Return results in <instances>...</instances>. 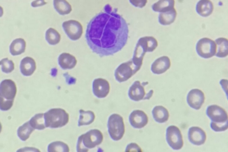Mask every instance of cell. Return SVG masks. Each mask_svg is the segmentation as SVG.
Segmentation results:
<instances>
[{"label":"cell","instance_id":"cell-1","mask_svg":"<svg viewBox=\"0 0 228 152\" xmlns=\"http://www.w3.org/2000/svg\"><path fill=\"white\" fill-rule=\"evenodd\" d=\"M109 4L88 23L85 34L88 45L100 57L113 55L126 44L129 30L124 19Z\"/></svg>","mask_w":228,"mask_h":152},{"label":"cell","instance_id":"cell-2","mask_svg":"<svg viewBox=\"0 0 228 152\" xmlns=\"http://www.w3.org/2000/svg\"><path fill=\"white\" fill-rule=\"evenodd\" d=\"M206 114L211 120L210 126L215 132L224 131L227 129L228 115L224 109L216 105L208 106Z\"/></svg>","mask_w":228,"mask_h":152},{"label":"cell","instance_id":"cell-3","mask_svg":"<svg viewBox=\"0 0 228 152\" xmlns=\"http://www.w3.org/2000/svg\"><path fill=\"white\" fill-rule=\"evenodd\" d=\"M158 45L157 40L153 37L146 36L140 38L136 44L132 59L134 63L141 67L146 53L153 52Z\"/></svg>","mask_w":228,"mask_h":152},{"label":"cell","instance_id":"cell-4","mask_svg":"<svg viewBox=\"0 0 228 152\" xmlns=\"http://www.w3.org/2000/svg\"><path fill=\"white\" fill-rule=\"evenodd\" d=\"M17 92L15 82L10 79L2 81L0 86V108L2 111L10 109L13 104Z\"/></svg>","mask_w":228,"mask_h":152},{"label":"cell","instance_id":"cell-5","mask_svg":"<svg viewBox=\"0 0 228 152\" xmlns=\"http://www.w3.org/2000/svg\"><path fill=\"white\" fill-rule=\"evenodd\" d=\"M103 140V135L101 131L97 129H91L78 137L77 151L87 152L89 149L94 148L100 144Z\"/></svg>","mask_w":228,"mask_h":152},{"label":"cell","instance_id":"cell-6","mask_svg":"<svg viewBox=\"0 0 228 152\" xmlns=\"http://www.w3.org/2000/svg\"><path fill=\"white\" fill-rule=\"evenodd\" d=\"M46 127L56 128L62 127L68 122L69 115L60 108L50 109L44 113Z\"/></svg>","mask_w":228,"mask_h":152},{"label":"cell","instance_id":"cell-7","mask_svg":"<svg viewBox=\"0 0 228 152\" xmlns=\"http://www.w3.org/2000/svg\"><path fill=\"white\" fill-rule=\"evenodd\" d=\"M108 131L113 140L118 141L121 139L125 132V126L123 118L118 114H113L109 118Z\"/></svg>","mask_w":228,"mask_h":152},{"label":"cell","instance_id":"cell-8","mask_svg":"<svg viewBox=\"0 0 228 152\" xmlns=\"http://www.w3.org/2000/svg\"><path fill=\"white\" fill-rule=\"evenodd\" d=\"M131 59L121 64L116 69L115 76L116 80L120 83L125 81L134 75L140 69Z\"/></svg>","mask_w":228,"mask_h":152},{"label":"cell","instance_id":"cell-9","mask_svg":"<svg viewBox=\"0 0 228 152\" xmlns=\"http://www.w3.org/2000/svg\"><path fill=\"white\" fill-rule=\"evenodd\" d=\"M216 48V45L214 41L205 37L198 41L196 45V50L200 56L208 58L215 55Z\"/></svg>","mask_w":228,"mask_h":152},{"label":"cell","instance_id":"cell-10","mask_svg":"<svg viewBox=\"0 0 228 152\" xmlns=\"http://www.w3.org/2000/svg\"><path fill=\"white\" fill-rule=\"evenodd\" d=\"M166 137L167 143L173 149L179 150L183 146L182 135L179 129L176 126L171 125L167 127Z\"/></svg>","mask_w":228,"mask_h":152},{"label":"cell","instance_id":"cell-11","mask_svg":"<svg viewBox=\"0 0 228 152\" xmlns=\"http://www.w3.org/2000/svg\"><path fill=\"white\" fill-rule=\"evenodd\" d=\"M63 28L66 34L71 39L76 40L81 36L83 32V27L78 21L71 20L64 22Z\"/></svg>","mask_w":228,"mask_h":152},{"label":"cell","instance_id":"cell-12","mask_svg":"<svg viewBox=\"0 0 228 152\" xmlns=\"http://www.w3.org/2000/svg\"><path fill=\"white\" fill-rule=\"evenodd\" d=\"M205 99L204 93L198 89L191 90L187 96V101L188 104L191 107L196 110L200 108Z\"/></svg>","mask_w":228,"mask_h":152},{"label":"cell","instance_id":"cell-13","mask_svg":"<svg viewBox=\"0 0 228 152\" xmlns=\"http://www.w3.org/2000/svg\"><path fill=\"white\" fill-rule=\"evenodd\" d=\"M148 83V82H143L141 84L138 80L135 81L129 90L128 95L129 98L135 101L145 99V92L144 86Z\"/></svg>","mask_w":228,"mask_h":152},{"label":"cell","instance_id":"cell-14","mask_svg":"<svg viewBox=\"0 0 228 152\" xmlns=\"http://www.w3.org/2000/svg\"><path fill=\"white\" fill-rule=\"evenodd\" d=\"M93 91L95 95L99 98L105 97L110 89L109 82L106 80L98 78L95 79L93 83Z\"/></svg>","mask_w":228,"mask_h":152},{"label":"cell","instance_id":"cell-15","mask_svg":"<svg viewBox=\"0 0 228 152\" xmlns=\"http://www.w3.org/2000/svg\"><path fill=\"white\" fill-rule=\"evenodd\" d=\"M129 120L131 125L135 128L140 129L144 127L147 124L148 117L142 111L135 110L130 114Z\"/></svg>","mask_w":228,"mask_h":152},{"label":"cell","instance_id":"cell-16","mask_svg":"<svg viewBox=\"0 0 228 152\" xmlns=\"http://www.w3.org/2000/svg\"><path fill=\"white\" fill-rule=\"evenodd\" d=\"M188 138L192 144L197 145L203 144L206 140L205 132L200 128L193 126L190 128L188 132Z\"/></svg>","mask_w":228,"mask_h":152},{"label":"cell","instance_id":"cell-17","mask_svg":"<svg viewBox=\"0 0 228 152\" xmlns=\"http://www.w3.org/2000/svg\"><path fill=\"white\" fill-rule=\"evenodd\" d=\"M171 62L169 58L166 56L156 59L152 64L151 70L154 74H160L165 72L170 68Z\"/></svg>","mask_w":228,"mask_h":152},{"label":"cell","instance_id":"cell-18","mask_svg":"<svg viewBox=\"0 0 228 152\" xmlns=\"http://www.w3.org/2000/svg\"><path fill=\"white\" fill-rule=\"evenodd\" d=\"M58 64L64 69L73 68L77 63L75 58L70 54L64 53L60 54L58 58Z\"/></svg>","mask_w":228,"mask_h":152},{"label":"cell","instance_id":"cell-19","mask_svg":"<svg viewBox=\"0 0 228 152\" xmlns=\"http://www.w3.org/2000/svg\"><path fill=\"white\" fill-rule=\"evenodd\" d=\"M20 67L21 72L23 75L30 76L36 69V63L32 58L26 57L21 61Z\"/></svg>","mask_w":228,"mask_h":152},{"label":"cell","instance_id":"cell-20","mask_svg":"<svg viewBox=\"0 0 228 152\" xmlns=\"http://www.w3.org/2000/svg\"><path fill=\"white\" fill-rule=\"evenodd\" d=\"M213 6L210 0H200L197 4L196 10L200 15L204 17L210 15L212 12Z\"/></svg>","mask_w":228,"mask_h":152},{"label":"cell","instance_id":"cell-21","mask_svg":"<svg viewBox=\"0 0 228 152\" xmlns=\"http://www.w3.org/2000/svg\"><path fill=\"white\" fill-rule=\"evenodd\" d=\"M152 113L155 121L159 123H163L167 121L169 116L167 110L161 105L154 107L152 110Z\"/></svg>","mask_w":228,"mask_h":152},{"label":"cell","instance_id":"cell-22","mask_svg":"<svg viewBox=\"0 0 228 152\" xmlns=\"http://www.w3.org/2000/svg\"><path fill=\"white\" fill-rule=\"evenodd\" d=\"M175 3L174 0H159L153 4L152 7L155 12H164L174 8Z\"/></svg>","mask_w":228,"mask_h":152},{"label":"cell","instance_id":"cell-23","mask_svg":"<svg viewBox=\"0 0 228 152\" xmlns=\"http://www.w3.org/2000/svg\"><path fill=\"white\" fill-rule=\"evenodd\" d=\"M177 15L174 8L167 11L161 12L159 17V23L163 25H169L174 22Z\"/></svg>","mask_w":228,"mask_h":152},{"label":"cell","instance_id":"cell-24","mask_svg":"<svg viewBox=\"0 0 228 152\" xmlns=\"http://www.w3.org/2000/svg\"><path fill=\"white\" fill-rule=\"evenodd\" d=\"M26 43L23 39L19 38L13 40L10 46V51L13 56L18 55L24 52Z\"/></svg>","mask_w":228,"mask_h":152},{"label":"cell","instance_id":"cell-25","mask_svg":"<svg viewBox=\"0 0 228 152\" xmlns=\"http://www.w3.org/2000/svg\"><path fill=\"white\" fill-rule=\"evenodd\" d=\"M53 6L56 11L61 15L68 14L72 10L71 5L66 0H53Z\"/></svg>","mask_w":228,"mask_h":152},{"label":"cell","instance_id":"cell-26","mask_svg":"<svg viewBox=\"0 0 228 152\" xmlns=\"http://www.w3.org/2000/svg\"><path fill=\"white\" fill-rule=\"evenodd\" d=\"M80 118L78 122V126L84 125H88L92 123L94 121L95 115L92 111H85L80 109L79 110Z\"/></svg>","mask_w":228,"mask_h":152},{"label":"cell","instance_id":"cell-27","mask_svg":"<svg viewBox=\"0 0 228 152\" xmlns=\"http://www.w3.org/2000/svg\"><path fill=\"white\" fill-rule=\"evenodd\" d=\"M35 130L31 125L29 121L20 126L17 130L18 137L23 141H25L29 137L32 132Z\"/></svg>","mask_w":228,"mask_h":152},{"label":"cell","instance_id":"cell-28","mask_svg":"<svg viewBox=\"0 0 228 152\" xmlns=\"http://www.w3.org/2000/svg\"><path fill=\"white\" fill-rule=\"evenodd\" d=\"M228 40L227 39L221 37L215 40L218 46V50L216 56L220 58H224L228 55Z\"/></svg>","mask_w":228,"mask_h":152},{"label":"cell","instance_id":"cell-29","mask_svg":"<svg viewBox=\"0 0 228 152\" xmlns=\"http://www.w3.org/2000/svg\"><path fill=\"white\" fill-rule=\"evenodd\" d=\"M29 121L31 126L35 129L41 130L46 127L44 113L36 114Z\"/></svg>","mask_w":228,"mask_h":152},{"label":"cell","instance_id":"cell-30","mask_svg":"<svg viewBox=\"0 0 228 152\" xmlns=\"http://www.w3.org/2000/svg\"><path fill=\"white\" fill-rule=\"evenodd\" d=\"M45 38L48 43L51 45L58 43L61 39V36L58 32L53 28H50L46 32Z\"/></svg>","mask_w":228,"mask_h":152},{"label":"cell","instance_id":"cell-31","mask_svg":"<svg viewBox=\"0 0 228 152\" xmlns=\"http://www.w3.org/2000/svg\"><path fill=\"white\" fill-rule=\"evenodd\" d=\"M69 150L66 144L59 141L51 143L49 145L48 148V152H69Z\"/></svg>","mask_w":228,"mask_h":152},{"label":"cell","instance_id":"cell-32","mask_svg":"<svg viewBox=\"0 0 228 152\" xmlns=\"http://www.w3.org/2000/svg\"><path fill=\"white\" fill-rule=\"evenodd\" d=\"M2 71L6 73L12 72L14 69V64L11 60H9L7 58L2 59L0 61Z\"/></svg>","mask_w":228,"mask_h":152},{"label":"cell","instance_id":"cell-33","mask_svg":"<svg viewBox=\"0 0 228 152\" xmlns=\"http://www.w3.org/2000/svg\"><path fill=\"white\" fill-rule=\"evenodd\" d=\"M126 151H142L141 149L136 143H131L127 145L126 149Z\"/></svg>","mask_w":228,"mask_h":152},{"label":"cell","instance_id":"cell-34","mask_svg":"<svg viewBox=\"0 0 228 152\" xmlns=\"http://www.w3.org/2000/svg\"><path fill=\"white\" fill-rule=\"evenodd\" d=\"M130 2L136 7L142 8L144 7L147 1V0H129Z\"/></svg>","mask_w":228,"mask_h":152},{"label":"cell","instance_id":"cell-35","mask_svg":"<svg viewBox=\"0 0 228 152\" xmlns=\"http://www.w3.org/2000/svg\"><path fill=\"white\" fill-rule=\"evenodd\" d=\"M47 3L44 0H35L31 2V5L32 7H35L42 6Z\"/></svg>","mask_w":228,"mask_h":152}]
</instances>
